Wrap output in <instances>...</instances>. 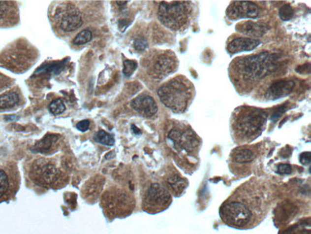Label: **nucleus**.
I'll list each match as a JSON object with an SVG mask.
<instances>
[{
    "instance_id": "1",
    "label": "nucleus",
    "mask_w": 311,
    "mask_h": 234,
    "mask_svg": "<svg viewBox=\"0 0 311 234\" xmlns=\"http://www.w3.org/2000/svg\"><path fill=\"white\" fill-rule=\"evenodd\" d=\"M271 191L267 183L251 180L242 184L225 201L219 214L225 224L238 229L257 226L270 206Z\"/></svg>"
},
{
    "instance_id": "2",
    "label": "nucleus",
    "mask_w": 311,
    "mask_h": 234,
    "mask_svg": "<svg viewBox=\"0 0 311 234\" xmlns=\"http://www.w3.org/2000/svg\"><path fill=\"white\" fill-rule=\"evenodd\" d=\"M280 57L271 52L240 57L232 62L229 76L241 93H248L280 68Z\"/></svg>"
},
{
    "instance_id": "3",
    "label": "nucleus",
    "mask_w": 311,
    "mask_h": 234,
    "mask_svg": "<svg viewBox=\"0 0 311 234\" xmlns=\"http://www.w3.org/2000/svg\"><path fill=\"white\" fill-rule=\"evenodd\" d=\"M267 113L258 108L241 107L237 108L232 117L234 136L240 141H251L262 133Z\"/></svg>"
},
{
    "instance_id": "4",
    "label": "nucleus",
    "mask_w": 311,
    "mask_h": 234,
    "mask_svg": "<svg viewBox=\"0 0 311 234\" xmlns=\"http://www.w3.org/2000/svg\"><path fill=\"white\" fill-rule=\"evenodd\" d=\"M194 90L190 81L184 76H177L164 84L158 90L161 102L174 112H184L193 99Z\"/></svg>"
},
{
    "instance_id": "5",
    "label": "nucleus",
    "mask_w": 311,
    "mask_h": 234,
    "mask_svg": "<svg viewBox=\"0 0 311 234\" xmlns=\"http://www.w3.org/2000/svg\"><path fill=\"white\" fill-rule=\"evenodd\" d=\"M192 13V3L189 1L161 2L158 8V18L166 27L173 31H180L190 25Z\"/></svg>"
},
{
    "instance_id": "6",
    "label": "nucleus",
    "mask_w": 311,
    "mask_h": 234,
    "mask_svg": "<svg viewBox=\"0 0 311 234\" xmlns=\"http://www.w3.org/2000/svg\"><path fill=\"white\" fill-rule=\"evenodd\" d=\"M36 60L35 50L26 41H17L0 54V65L15 72L27 70Z\"/></svg>"
},
{
    "instance_id": "7",
    "label": "nucleus",
    "mask_w": 311,
    "mask_h": 234,
    "mask_svg": "<svg viewBox=\"0 0 311 234\" xmlns=\"http://www.w3.org/2000/svg\"><path fill=\"white\" fill-rule=\"evenodd\" d=\"M30 178L42 187H57L65 180V173L58 162L50 159H38L31 166Z\"/></svg>"
},
{
    "instance_id": "8",
    "label": "nucleus",
    "mask_w": 311,
    "mask_h": 234,
    "mask_svg": "<svg viewBox=\"0 0 311 234\" xmlns=\"http://www.w3.org/2000/svg\"><path fill=\"white\" fill-rule=\"evenodd\" d=\"M178 61L172 51H159L148 59L146 64L147 71L152 78L162 80L176 71Z\"/></svg>"
},
{
    "instance_id": "9",
    "label": "nucleus",
    "mask_w": 311,
    "mask_h": 234,
    "mask_svg": "<svg viewBox=\"0 0 311 234\" xmlns=\"http://www.w3.org/2000/svg\"><path fill=\"white\" fill-rule=\"evenodd\" d=\"M54 22L59 30L63 33H70L83 25L84 17L76 5L64 3L57 8L54 14Z\"/></svg>"
},
{
    "instance_id": "10",
    "label": "nucleus",
    "mask_w": 311,
    "mask_h": 234,
    "mask_svg": "<svg viewBox=\"0 0 311 234\" xmlns=\"http://www.w3.org/2000/svg\"><path fill=\"white\" fill-rule=\"evenodd\" d=\"M103 206L112 216H124L131 212L134 201L124 190L113 188L106 191L103 196Z\"/></svg>"
},
{
    "instance_id": "11",
    "label": "nucleus",
    "mask_w": 311,
    "mask_h": 234,
    "mask_svg": "<svg viewBox=\"0 0 311 234\" xmlns=\"http://www.w3.org/2000/svg\"><path fill=\"white\" fill-rule=\"evenodd\" d=\"M172 202V196L168 188L160 183H153L147 190L143 207L147 212L156 213L165 210Z\"/></svg>"
},
{
    "instance_id": "12",
    "label": "nucleus",
    "mask_w": 311,
    "mask_h": 234,
    "mask_svg": "<svg viewBox=\"0 0 311 234\" xmlns=\"http://www.w3.org/2000/svg\"><path fill=\"white\" fill-rule=\"evenodd\" d=\"M169 140L172 142L174 149L181 152L191 153L199 146V138L190 126L174 127L169 133Z\"/></svg>"
},
{
    "instance_id": "13",
    "label": "nucleus",
    "mask_w": 311,
    "mask_h": 234,
    "mask_svg": "<svg viewBox=\"0 0 311 234\" xmlns=\"http://www.w3.org/2000/svg\"><path fill=\"white\" fill-rule=\"evenodd\" d=\"M259 7L250 1L232 2L226 11L227 17L232 20L241 18H255L259 17Z\"/></svg>"
},
{
    "instance_id": "14",
    "label": "nucleus",
    "mask_w": 311,
    "mask_h": 234,
    "mask_svg": "<svg viewBox=\"0 0 311 234\" xmlns=\"http://www.w3.org/2000/svg\"><path fill=\"white\" fill-rule=\"evenodd\" d=\"M294 84L292 80H279L272 83L266 90L264 97L266 100H276L291 93Z\"/></svg>"
},
{
    "instance_id": "15",
    "label": "nucleus",
    "mask_w": 311,
    "mask_h": 234,
    "mask_svg": "<svg viewBox=\"0 0 311 234\" xmlns=\"http://www.w3.org/2000/svg\"><path fill=\"white\" fill-rule=\"evenodd\" d=\"M131 107L145 117H152L157 112L156 100L147 94H142L131 101Z\"/></svg>"
},
{
    "instance_id": "16",
    "label": "nucleus",
    "mask_w": 311,
    "mask_h": 234,
    "mask_svg": "<svg viewBox=\"0 0 311 234\" xmlns=\"http://www.w3.org/2000/svg\"><path fill=\"white\" fill-rule=\"evenodd\" d=\"M18 18V8L15 2L0 1V26L14 25Z\"/></svg>"
},
{
    "instance_id": "17",
    "label": "nucleus",
    "mask_w": 311,
    "mask_h": 234,
    "mask_svg": "<svg viewBox=\"0 0 311 234\" xmlns=\"http://www.w3.org/2000/svg\"><path fill=\"white\" fill-rule=\"evenodd\" d=\"M260 44L259 39L249 37H238L233 39L227 45V50L230 54H236L242 51H250L256 49Z\"/></svg>"
},
{
    "instance_id": "18",
    "label": "nucleus",
    "mask_w": 311,
    "mask_h": 234,
    "mask_svg": "<svg viewBox=\"0 0 311 234\" xmlns=\"http://www.w3.org/2000/svg\"><path fill=\"white\" fill-rule=\"evenodd\" d=\"M237 30L245 36H249V38L257 39V37L262 36L266 33L267 27L260 22L245 21L237 25Z\"/></svg>"
},
{
    "instance_id": "19",
    "label": "nucleus",
    "mask_w": 311,
    "mask_h": 234,
    "mask_svg": "<svg viewBox=\"0 0 311 234\" xmlns=\"http://www.w3.org/2000/svg\"><path fill=\"white\" fill-rule=\"evenodd\" d=\"M58 142H59L58 135L48 134L41 140L35 143V146L33 147V151L42 153V154H48L56 147Z\"/></svg>"
},
{
    "instance_id": "20",
    "label": "nucleus",
    "mask_w": 311,
    "mask_h": 234,
    "mask_svg": "<svg viewBox=\"0 0 311 234\" xmlns=\"http://www.w3.org/2000/svg\"><path fill=\"white\" fill-rule=\"evenodd\" d=\"M20 102V95L16 90H10L0 95V109H10L17 107Z\"/></svg>"
},
{
    "instance_id": "21",
    "label": "nucleus",
    "mask_w": 311,
    "mask_h": 234,
    "mask_svg": "<svg viewBox=\"0 0 311 234\" xmlns=\"http://www.w3.org/2000/svg\"><path fill=\"white\" fill-rule=\"evenodd\" d=\"M167 183H168V187H169L168 190L171 191L175 196L181 195L188 185L186 180L182 179L178 175L171 176L167 180Z\"/></svg>"
},
{
    "instance_id": "22",
    "label": "nucleus",
    "mask_w": 311,
    "mask_h": 234,
    "mask_svg": "<svg viewBox=\"0 0 311 234\" xmlns=\"http://www.w3.org/2000/svg\"><path fill=\"white\" fill-rule=\"evenodd\" d=\"M232 159L234 162H238V163H247V162H253V160L255 159V154L249 148L241 147V148L236 149L232 153Z\"/></svg>"
},
{
    "instance_id": "23",
    "label": "nucleus",
    "mask_w": 311,
    "mask_h": 234,
    "mask_svg": "<svg viewBox=\"0 0 311 234\" xmlns=\"http://www.w3.org/2000/svg\"><path fill=\"white\" fill-rule=\"evenodd\" d=\"M13 182L7 171L0 168V201L9 196L11 193Z\"/></svg>"
},
{
    "instance_id": "24",
    "label": "nucleus",
    "mask_w": 311,
    "mask_h": 234,
    "mask_svg": "<svg viewBox=\"0 0 311 234\" xmlns=\"http://www.w3.org/2000/svg\"><path fill=\"white\" fill-rule=\"evenodd\" d=\"M103 182L104 180H98L97 178L90 180L87 184V186L85 187V195L86 197H90V196H95L96 194L99 193V191L102 189L103 186Z\"/></svg>"
},
{
    "instance_id": "25",
    "label": "nucleus",
    "mask_w": 311,
    "mask_h": 234,
    "mask_svg": "<svg viewBox=\"0 0 311 234\" xmlns=\"http://www.w3.org/2000/svg\"><path fill=\"white\" fill-rule=\"evenodd\" d=\"M95 140L101 144L107 145V146H112L115 142L113 135L110 134H107L104 131H99L96 134Z\"/></svg>"
},
{
    "instance_id": "26",
    "label": "nucleus",
    "mask_w": 311,
    "mask_h": 234,
    "mask_svg": "<svg viewBox=\"0 0 311 234\" xmlns=\"http://www.w3.org/2000/svg\"><path fill=\"white\" fill-rule=\"evenodd\" d=\"M91 39H92L91 31L86 29L75 36V38L73 39V43L76 45H82V44H86L87 42H89Z\"/></svg>"
},
{
    "instance_id": "27",
    "label": "nucleus",
    "mask_w": 311,
    "mask_h": 234,
    "mask_svg": "<svg viewBox=\"0 0 311 234\" xmlns=\"http://www.w3.org/2000/svg\"><path fill=\"white\" fill-rule=\"evenodd\" d=\"M49 108L53 114H61L65 110V105L62 99H56L50 104Z\"/></svg>"
},
{
    "instance_id": "28",
    "label": "nucleus",
    "mask_w": 311,
    "mask_h": 234,
    "mask_svg": "<svg viewBox=\"0 0 311 234\" xmlns=\"http://www.w3.org/2000/svg\"><path fill=\"white\" fill-rule=\"evenodd\" d=\"M294 12L292 7L289 4H285L280 9V17L282 20H289L293 17Z\"/></svg>"
},
{
    "instance_id": "29",
    "label": "nucleus",
    "mask_w": 311,
    "mask_h": 234,
    "mask_svg": "<svg viewBox=\"0 0 311 234\" xmlns=\"http://www.w3.org/2000/svg\"><path fill=\"white\" fill-rule=\"evenodd\" d=\"M137 68V63L134 61L126 60L124 62V73L126 77L130 76L133 71Z\"/></svg>"
},
{
    "instance_id": "30",
    "label": "nucleus",
    "mask_w": 311,
    "mask_h": 234,
    "mask_svg": "<svg viewBox=\"0 0 311 234\" xmlns=\"http://www.w3.org/2000/svg\"><path fill=\"white\" fill-rule=\"evenodd\" d=\"M12 83H13L12 79H10L9 77L0 73V91L9 88L12 85Z\"/></svg>"
},
{
    "instance_id": "31",
    "label": "nucleus",
    "mask_w": 311,
    "mask_h": 234,
    "mask_svg": "<svg viewBox=\"0 0 311 234\" xmlns=\"http://www.w3.org/2000/svg\"><path fill=\"white\" fill-rule=\"evenodd\" d=\"M147 46H148V42H147V40H146L145 38H143V37H139V38H136V39L134 40V47H135V49L138 50V51L145 50V49L147 48Z\"/></svg>"
},
{
    "instance_id": "32",
    "label": "nucleus",
    "mask_w": 311,
    "mask_h": 234,
    "mask_svg": "<svg viewBox=\"0 0 311 234\" xmlns=\"http://www.w3.org/2000/svg\"><path fill=\"white\" fill-rule=\"evenodd\" d=\"M277 170L280 174H290L292 172V167L289 164H279Z\"/></svg>"
},
{
    "instance_id": "33",
    "label": "nucleus",
    "mask_w": 311,
    "mask_h": 234,
    "mask_svg": "<svg viewBox=\"0 0 311 234\" xmlns=\"http://www.w3.org/2000/svg\"><path fill=\"white\" fill-rule=\"evenodd\" d=\"M300 162L304 165H309L311 164V152H306L303 153L300 156Z\"/></svg>"
},
{
    "instance_id": "34",
    "label": "nucleus",
    "mask_w": 311,
    "mask_h": 234,
    "mask_svg": "<svg viewBox=\"0 0 311 234\" xmlns=\"http://www.w3.org/2000/svg\"><path fill=\"white\" fill-rule=\"evenodd\" d=\"M89 125H90V122L88 120H83L77 124V128H78V130H80L82 132H86L89 129Z\"/></svg>"
}]
</instances>
